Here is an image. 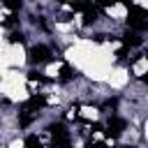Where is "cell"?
Returning a JSON list of instances; mask_svg holds the SVG:
<instances>
[{
	"mask_svg": "<svg viewBox=\"0 0 148 148\" xmlns=\"http://www.w3.org/2000/svg\"><path fill=\"white\" fill-rule=\"evenodd\" d=\"M28 74L18 72V69H9V72H2V97L5 102H12V104H23L32 97L30 88H28Z\"/></svg>",
	"mask_w": 148,
	"mask_h": 148,
	"instance_id": "1",
	"label": "cell"
},
{
	"mask_svg": "<svg viewBox=\"0 0 148 148\" xmlns=\"http://www.w3.org/2000/svg\"><path fill=\"white\" fill-rule=\"evenodd\" d=\"M28 62H30L28 49L21 42H9V37H2V56H0L2 72H9V69H18L21 72Z\"/></svg>",
	"mask_w": 148,
	"mask_h": 148,
	"instance_id": "2",
	"label": "cell"
},
{
	"mask_svg": "<svg viewBox=\"0 0 148 148\" xmlns=\"http://www.w3.org/2000/svg\"><path fill=\"white\" fill-rule=\"evenodd\" d=\"M130 79H132L130 67H125V65H116V67L111 69L109 79H106V86H109L111 90H125V88L130 86Z\"/></svg>",
	"mask_w": 148,
	"mask_h": 148,
	"instance_id": "3",
	"label": "cell"
},
{
	"mask_svg": "<svg viewBox=\"0 0 148 148\" xmlns=\"http://www.w3.org/2000/svg\"><path fill=\"white\" fill-rule=\"evenodd\" d=\"M104 16L106 18H111V21H125V18H130V7L127 5H123V2H116V5H106L104 7Z\"/></svg>",
	"mask_w": 148,
	"mask_h": 148,
	"instance_id": "4",
	"label": "cell"
},
{
	"mask_svg": "<svg viewBox=\"0 0 148 148\" xmlns=\"http://www.w3.org/2000/svg\"><path fill=\"white\" fill-rule=\"evenodd\" d=\"M49 56H51V49H49V46H44V44H35V46L28 51V58H30V62H32V65L51 62V60H49Z\"/></svg>",
	"mask_w": 148,
	"mask_h": 148,
	"instance_id": "5",
	"label": "cell"
},
{
	"mask_svg": "<svg viewBox=\"0 0 148 148\" xmlns=\"http://www.w3.org/2000/svg\"><path fill=\"white\" fill-rule=\"evenodd\" d=\"M79 118L81 120H88V123H97L102 118V109L97 104H81L79 106Z\"/></svg>",
	"mask_w": 148,
	"mask_h": 148,
	"instance_id": "6",
	"label": "cell"
},
{
	"mask_svg": "<svg viewBox=\"0 0 148 148\" xmlns=\"http://www.w3.org/2000/svg\"><path fill=\"white\" fill-rule=\"evenodd\" d=\"M130 72H132V76H136V79H143V76L148 74V53L136 56V58L132 60V65H130Z\"/></svg>",
	"mask_w": 148,
	"mask_h": 148,
	"instance_id": "7",
	"label": "cell"
},
{
	"mask_svg": "<svg viewBox=\"0 0 148 148\" xmlns=\"http://www.w3.org/2000/svg\"><path fill=\"white\" fill-rule=\"evenodd\" d=\"M141 134H143V139L148 141V116L143 118V123H141Z\"/></svg>",
	"mask_w": 148,
	"mask_h": 148,
	"instance_id": "8",
	"label": "cell"
}]
</instances>
